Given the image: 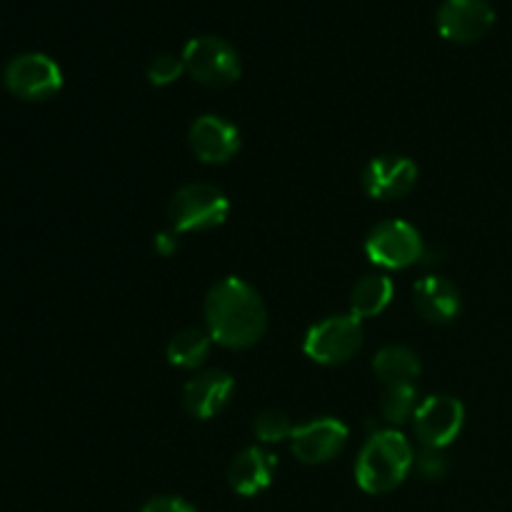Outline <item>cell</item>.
<instances>
[{"label":"cell","instance_id":"cell-5","mask_svg":"<svg viewBox=\"0 0 512 512\" xmlns=\"http://www.w3.org/2000/svg\"><path fill=\"white\" fill-rule=\"evenodd\" d=\"M183 65L198 83L208 88H228L240 78V55L228 40L203 35L183 50Z\"/></svg>","mask_w":512,"mask_h":512},{"label":"cell","instance_id":"cell-9","mask_svg":"<svg viewBox=\"0 0 512 512\" xmlns=\"http://www.w3.org/2000/svg\"><path fill=\"white\" fill-rule=\"evenodd\" d=\"M348 428L335 418H315L308 423L298 425L290 435V448L295 458L305 465H323L330 463L343 453L348 443Z\"/></svg>","mask_w":512,"mask_h":512},{"label":"cell","instance_id":"cell-17","mask_svg":"<svg viewBox=\"0 0 512 512\" xmlns=\"http://www.w3.org/2000/svg\"><path fill=\"white\" fill-rule=\"evenodd\" d=\"M395 293L393 280L385 273H370L360 280L350 295V315L355 318H375L390 305Z\"/></svg>","mask_w":512,"mask_h":512},{"label":"cell","instance_id":"cell-13","mask_svg":"<svg viewBox=\"0 0 512 512\" xmlns=\"http://www.w3.org/2000/svg\"><path fill=\"white\" fill-rule=\"evenodd\" d=\"M235 390V380L225 370H205L188 380L183 388V408L193 418L210 420L230 403V395Z\"/></svg>","mask_w":512,"mask_h":512},{"label":"cell","instance_id":"cell-7","mask_svg":"<svg viewBox=\"0 0 512 512\" xmlns=\"http://www.w3.org/2000/svg\"><path fill=\"white\" fill-rule=\"evenodd\" d=\"M3 83L20 100H48L63 88V70L43 53L15 55L3 70Z\"/></svg>","mask_w":512,"mask_h":512},{"label":"cell","instance_id":"cell-12","mask_svg":"<svg viewBox=\"0 0 512 512\" xmlns=\"http://www.w3.org/2000/svg\"><path fill=\"white\" fill-rule=\"evenodd\" d=\"M195 158L208 165H223L240 150V130L218 115H200L188 133Z\"/></svg>","mask_w":512,"mask_h":512},{"label":"cell","instance_id":"cell-18","mask_svg":"<svg viewBox=\"0 0 512 512\" xmlns=\"http://www.w3.org/2000/svg\"><path fill=\"white\" fill-rule=\"evenodd\" d=\"M210 338L208 330L200 328H185L180 333L173 335V340L168 343V363L175 368L193 370L208 360L210 355Z\"/></svg>","mask_w":512,"mask_h":512},{"label":"cell","instance_id":"cell-21","mask_svg":"<svg viewBox=\"0 0 512 512\" xmlns=\"http://www.w3.org/2000/svg\"><path fill=\"white\" fill-rule=\"evenodd\" d=\"M183 70H185L183 60H178L175 55H170V53H160L150 60L148 80L153 85H158V88H163V85L175 83V80L183 75Z\"/></svg>","mask_w":512,"mask_h":512},{"label":"cell","instance_id":"cell-19","mask_svg":"<svg viewBox=\"0 0 512 512\" xmlns=\"http://www.w3.org/2000/svg\"><path fill=\"white\" fill-rule=\"evenodd\" d=\"M418 410V390L415 385H385L380 395V415L390 428L408 423Z\"/></svg>","mask_w":512,"mask_h":512},{"label":"cell","instance_id":"cell-10","mask_svg":"<svg viewBox=\"0 0 512 512\" xmlns=\"http://www.w3.org/2000/svg\"><path fill=\"white\" fill-rule=\"evenodd\" d=\"M495 23V10L488 0H445L438 10V30L453 43L480 40Z\"/></svg>","mask_w":512,"mask_h":512},{"label":"cell","instance_id":"cell-3","mask_svg":"<svg viewBox=\"0 0 512 512\" xmlns=\"http://www.w3.org/2000/svg\"><path fill=\"white\" fill-rule=\"evenodd\" d=\"M230 200L220 188L208 183L183 185L170 198L168 218L175 233H200L213 230L228 220Z\"/></svg>","mask_w":512,"mask_h":512},{"label":"cell","instance_id":"cell-20","mask_svg":"<svg viewBox=\"0 0 512 512\" xmlns=\"http://www.w3.org/2000/svg\"><path fill=\"white\" fill-rule=\"evenodd\" d=\"M253 430H255V438L263 440V443H280V440L285 438L290 440L295 425L290 423L288 415L280 413V410H263V413L255 418Z\"/></svg>","mask_w":512,"mask_h":512},{"label":"cell","instance_id":"cell-8","mask_svg":"<svg viewBox=\"0 0 512 512\" xmlns=\"http://www.w3.org/2000/svg\"><path fill=\"white\" fill-rule=\"evenodd\" d=\"M465 423V408L453 395H430L418 405L413 428L423 448L445 450L460 435Z\"/></svg>","mask_w":512,"mask_h":512},{"label":"cell","instance_id":"cell-4","mask_svg":"<svg viewBox=\"0 0 512 512\" xmlns=\"http://www.w3.org/2000/svg\"><path fill=\"white\" fill-rule=\"evenodd\" d=\"M363 345V320L355 315H330L305 333L303 353L318 365L348 363Z\"/></svg>","mask_w":512,"mask_h":512},{"label":"cell","instance_id":"cell-15","mask_svg":"<svg viewBox=\"0 0 512 512\" xmlns=\"http://www.w3.org/2000/svg\"><path fill=\"white\" fill-rule=\"evenodd\" d=\"M413 303L425 320L440 325L453 323L463 308L460 290L440 275H425L413 285Z\"/></svg>","mask_w":512,"mask_h":512},{"label":"cell","instance_id":"cell-11","mask_svg":"<svg viewBox=\"0 0 512 512\" xmlns=\"http://www.w3.org/2000/svg\"><path fill=\"white\" fill-rule=\"evenodd\" d=\"M418 183V165L405 155H378L363 173V190L375 200H398Z\"/></svg>","mask_w":512,"mask_h":512},{"label":"cell","instance_id":"cell-22","mask_svg":"<svg viewBox=\"0 0 512 512\" xmlns=\"http://www.w3.org/2000/svg\"><path fill=\"white\" fill-rule=\"evenodd\" d=\"M413 468H418V473L425 480H443L448 475V455L440 448H420V453H415Z\"/></svg>","mask_w":512,"mask_h":512},{"label":"cell","instance_id":"cell-6","mask_svg":"<svg viewBox=\"0 0 512 512\" xmlns=\"http://www.w3.org/2000/svg\"><path fill=\"white\" fill-rule=\"evenodd\" d=\"M365 255L380 268L405 270L423 260L425 245L415 225L405 220H385L365 238Z\"/></svg>","mask_w":512,"mask_h":512},{"label":"cell","instance_id":"cell-1","mask_svg":"<svg viewBox=\"0 0 512 512\" xmlns=\"http://www.w3.org/2000/svg\"><path fill=\"white\" fill-rule=\"evenodd\" d=\"M205 328L223 348H253L268 328V310L253 285L228 275L205 295Z\"/></svg>","mask_w":512,"mask_h":512},{"label":"cell","instance_id":"cell-16","mask_svg":"<svg viewBox=\"0 0 512 512\" xmlns=\"http://www.w3.org/2000/svg\"><path fill=\"white\" fill-rule=\"evenodd\" d=\"M373 370L383 385H415L423 365L415 350L405 345H388L373 358Z\"/></svg>","mask_w":512,"mask_h":512},{"label":"cell","instance_id":"cell-2","mask_svg":"<svg viewBox=\"0 0 512 512\" xmlns=\"http://www.w3.org/2000/svg\"><path fill=\"white\" fill-rule=\"evenodd\" d=\"M415 463V450L400 430H375L355 463V480L370 495L393 493L405 483Z\"/></svg>","mask_w":512,"mask_h":512},{"label":"cell","instance_id":"cell-23","mask_svg":"<svg viewBox=\"0 0 512 512\" xmlns=\"http://www.w3.org/2000/svg\"><path fill=\"white\" fill-rule=\"evenodd\" d=\"M140 512H198V510L183 498H175V495H158V498H150Z\"/></svg>","mask_w":512,"mask_h":512},{"label":"cell","instance_id":"cell-24","mask_svg":"<svg viewBox=\"0 0 512 512\" xmlns=\"http://www.w3.org/2000/svg\"><path fill=\"white\" fill-rule=\"evenodd\" d=\"M155 250H158L163 258H170V255L178 250V233H175V230H165V233L155 235Z\"/></svg>","mask_w":512,"mask_h":512},{"label":"cell","instance_id":"cell-14","mask_svg":"<svg viewBox=\"0 0 512 512\" xmlns=\"http://www.w3.org/2000/svg\"><path fill=\"white\" fill-rule=\"evenodd\" d=\"M278 468V458L270 450L250 445V448L240 450L228 468V485L233 493L243 495V498H253L263 490L270 488L273 483V473Z\"/></svg>","mask_w":512,"mask_h":512}]
</instances>
